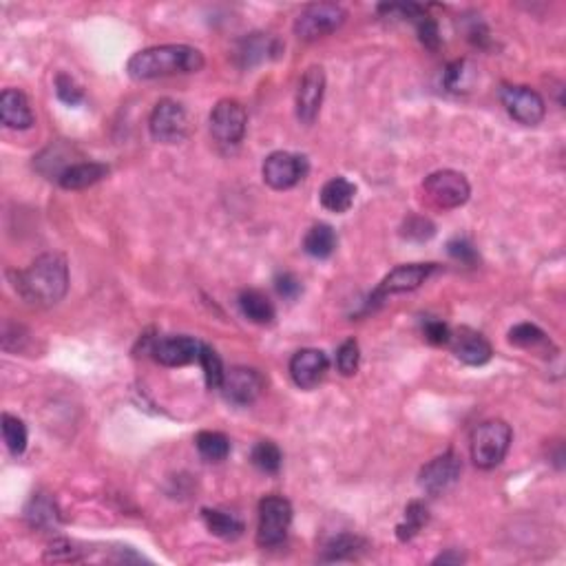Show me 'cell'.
Instances as JSON below:
<instances>
[{
    "instance_id": "6da1fadb",
    "label": "cell",
    "mask_w": 566,
    "mask_h": 566,
    "mask_svg": "<svg viewBox=\"0 0 566 566\" xmlns=\"http://www.w3.org/2000/svg\"><path fill=\"white\" fill-rule=\"evenodd\" d=\"M16 290L27 303L51 308L65 299L69 290V265L62 255L47 253L31 265L16 273Z\"/></svg>"
},
{
    "instance_id": "7a4b0ae2",
    "label": "cell",
    "mask_w": 566,
    "mask_h": 566,
    "mask_svg": "<svg viewBox=\"0 0 566 566\" xmlns=\"http://www.w3.org/2000/svg\"><path fill=\"white\" fill-rule=\"evenodd\" d=\"M204 69V53L188 45H157L130 56L127 74L133 80H155Z\"/></svg>"
},
{
    "instance_id": "3957f363",
    "label": "cell",
    "mask_w": 566,
    "mask_h": 566,
    "mask_svg": "<svg viewBox=\"0 0 566 566\" xmlns=\"http://www.w3.org/2000/svg\"><path fill=\"white\" fill-rule=\"evenodd\" d=\"M514 432L505 420H487L472 436V458L478 469H493L505 461Z\"/></svg>"
},
{
    "instance_id": "277c9868",
    "label": "cell",
    "mask_w": 566,
    "mask_h": 566,
    "mask_svg": "<svg viewBox=\"0 0 566 566\" xmlns=\"http://www.w3.org/2000/svg\"><path fill=\"white\" fill-rule=\"evenodd\" d=\"M346 18V9L335 3H312L303 7L301 13L294 18V33L306 42L319 40V38H326L341 29Z\"/></svg>"
},
{
    "instance_id": "5b68a950",
    "label": "cell",
    "mask_w": 566,
    "mask_h": 566,
    "mask_svg": "<svg viewBox=\"0 0 566 566\" xmlns=\"http://www.w3.org/2000/svg\"><path fill=\"white\" fill-rule=\"evenodd\" d=\"M292 525V505L283 496H265L259 502L257 544L264 549L283 544Z\"/></svg>"
},
{
    "instance_id": "8992f818",
    "label": "cell",
    "mask_w": 566,
    "mask_h": 566,
    "mask_svg": "<svg viewBox=\"0 0 566 566\" xmlns=\"http://www.w3.org/2000/svg\"><path fill=\"white\" fill-rule=\"evenodd\" d=\"M423 191L427 200L436 208H443V211L461 208L463 204H467L469 195H472V186H469L467 177L458 171L432 173V175L425 177Z\"/></svg>"
},
{
    "instance_id": "52a82bcc",
    "label": "cell",
    "mask_w": 566,
    "mask_h": 566,
    "mask_svg": "<svg viewBox=\"0 0 566 566\" xmlns=\"http://www.w3.org/2000/svg\"><path fill=\"white\" fill-rule=\"evenodd\" d=\"M310 164L303 155L288 153V151H274L265 157L264 166H261V175L264 182L274 191H288V188L297 186L303 177L308 175Z\"/></svg>"
},
{
    "instance_id": "ba28073f",
    "label": "cell",
    "mask_w": 566,
    "mask_h": 566,
    "mask_svg": "<svg viewBox=\"0 0 566 566\" xmlns=\"http://www.w3.org/2000/svg\"><path fill=\"white\" fill-rule=\"evenodd\" d=\"M246 124H248V113L244 104L237 100H220L211 111V133L212 138L226 147H235L244 139Z\"/></svg>"
},
{
    "instance_id": "9c48e42d",
    "label": "cell",
    "mask_w": 566,
    "mask_h": 566,
    "mask_svg": "<svg viewBox=\"0 0 566 566\" xmlns=\"http://www.w3.org/2000/svg\"><path fill=\"white\" fill-rule=\"evenodd\" d=\"M502 106L516 122L525 127H535L544 120L546 106L538 91L525 85H505L500 89Z\"/></svg>"
},
{
    "instance_id": "30bf717a",
    "label": "cell",
    "mask_w": 566,
    "mask_h": 566,
    "mask_svg": "<svg viewBox=\"0 0 566 566\" xmlns=\"http://www.w3.org/2000/svg\"><path fill=\"white\" fill-rule=\"evenodd\" d=\"M148 129L155 142L162 144H177L186 138L188 133V115L186 109L175 100H159L155 104L151 120H148Z\"/></svg>"
},
{
    "instance_id": "8fae6325",
    "label": "cell",
    "mask_w": 566,
    "mask_h": 566,
    "mask_svg": "<svg viewBox=\"0 0 566 566\" xmlns=\"http://www.w3.org/2000/svg\"><path fill=\"white\" fill-rule=\"evenodd\" d=\"M434 273H436V264L399 265V268L391 270L383 282L379 283V288L372 292V297H370L372 306H374V303H381L387 297H391V294L412 292V290L420 288V285L427 282Z\"/></svg>"
},
{
    "instance_id": "7c38bea8",
    "label": "cell",
    "mask_w": 566,
    "mask_h": 566,
    "mask_svg": "<svg viewBox=\"0 0 566 566\" xmlns=\"http://www.w3.org/2000/svg\"><path fill=\"white\" fill-rule=\"evenodd\" d=\"M463 472V461L456 452H445L443 456H436L420 469L418 485L420 490L427 491L429 496H440L447 490H452L458 482Z\"/></svg>"
},
{
    "instance_id": "4fadbf2b",
    "label": "cell",
    "mask_w": 566,
    "mask_h": 566,
    "mask_svg": "<svg viewBox=\"0 0 566 566\" xmlns=\"http://www.w3.org/2000/svg\"><path fill=\"white\" fill-rule=\"evenodd\" d=\"M264 376L259 374L253 367L237 365L226 370L224 383H221V391H224L226 400L232 405H253L259 399V394L264 391Z\"/></svg>"
},
{
    "instance_id": "5bb4252c",
    "label": "cell",
    "mask_w": 566,
    "mask_h": 566,
    "mask_svg": "<svg viewBox=\"0 0 566 566\" xmlns=\"http://www.w3.org/2000/svg\"><path fill=\"white\" fill-rule=\"evenodd\" d=\"M323 94H326V71L314 65L303 74L297 89V118L301 124H312L321 111Z\"/></svg>"
},
{
    "instance_id": "9a60e30c",
    "label": "cell",
    "mask_w": 566,
    "mask_h": 566,
    "mask_svg": "<svg viewBox=\"0 0 566 566\" xmlns=\"http://www.w3.org/2000/svg\"><path fill=\"white\" fill-rule=\"evenodd\" d=\"M202 343L193 337H162L155 338L151 355L153 359L166 367H182L200 359Z\"/></svg>"
},
{
    "instance_id": "2e32d148",
    "label": "cell",
    "mask_w": 566,
    "mask_h": 566,
    "mask_svg": "<svg viewBox=\"0 0 566 566\" xmlns=\"http://www.w3.org/2000/svg\"><path fill=\"white\" fill-rule=\"evenodd\" d=\"M328 355L321 350H314V347H306V350H299L297 355L290 359V376L301 390H312L323 381V376L328 374Z\"/></svg>"
},
{
    "instance_id": "e0dca14e",
    "label": "cell",
    "mask_w": 566,
    "mask_h": 566,
    "mask_svg": "<svg viewBox=\"0 0 566 566\" xmlns=\"http://www.w3.org/2000/svg\"><path fill=\"white\" fill-rule=\"evenodd\" d=\"M449 343H452L456 359L463 361L464 365H485L491 361V343L472 328H461L456 335L452 332Z\"/></svg>"
},
{
    "instance_id": "ac0fdd59",
    "label": "cell",
    "mask_w": 566,
    "mask_h": 566,
    "mask_svg": "<svg viewBox=\"0 0 566 566\" xmlns=\"http://www.w3.org/2000/svg\"><path fill=\"white\" fill-rule=\"evenodd\" d=\"M0 118L7 129L27 130L33 127V111L27 95L18 89H4L0 94Z\"/></svg>"
},
{
    "instance_id": "d6986e66",
    "label": "cell",
    "mask_w": 566,
    "mask_h": 566,
    "mask_svg": "<svg viewBox=\"0 0 566 566\" xmlns=\"http://www.w3.org/2000/svg\"><path fill=\"white\" fill-rule=\"evenodd\" d=\"M279 51H282V45L277 38L268 36V33H250L237 45V60L241 67H255L270 58H277Z\"/></svg>"
},
{
    "instance_id": "ffe728a7",
    "label": "cell",
    "mask_w": 566,
    "mask_h": 566,
    "mask_svg": "<svg viewBox=\"0 0 566 566\" xmlns=\"http://www.w3.org/2000/svg\"><path fill=\"white\" fill-rule=\"evenodd\" d=\"M106 175H109V166L103 162H77L65 168V173L58 177V184L67 191H82L103 182Z\"/></svg>"
},
{
    "instance_id": "44dd1931",
    "label": "cell",
    "mask_w": 566,
    "mask_h": 566,
    "mask_svg": "<svg viewBox=\"0 0 566 566\" xmlns=\"http://www.w3.org/2000/svg\"><path fill=\"white\" fill-rule=\"evenodd\" d=\"M319 197H321V206L326 211L341 215V212H347L355 204L356 186L350 180H346V177H332L330 182L323 184Z\"/></svg>"
},
{
    "instance_id": "7402d4cb",
    "label": "cell",
    "mask_w": 566,
    "mask_h": 566,
    "mask_svg": "<svg viewBox=\"0 0 566 566\" xmlns=\"http://www.w3.org/2000/svg\"><path fill=\"white\" fill-rule=\"evenodd\" d=\"M239 303L241 314H244L248 321L257 323V326H268L274 321V306L264 292L259 290H244L237 299Z\"/></svg>"
},
{
    "instance_id": "603a6c76",
    "label": "cell",
    "mask_w": 566,
    "mask_h": 566,
    "mask_svg": "<svg viewBox=\"0 0 566 566\" xmlns=\"http://www.w3.org/2000/svg\"><path fill=\"white\" fill-rule=\"evenodd\" d=\"M509 343L516 347H522V350L538 352L542 356H546V352H555L553 343L546 337V332L540 330L534 323H520V326L511 328Z\"/></svg>"
},
{
    "instance_id": "cb8c5ba5",
    "label": "cell",
    "mask_w": 566,
    "mask_h": 566,
    "mask_svg": "<svg viewBox=\"0 0 566 566\" xmlns=\"http://www.w3.org/2000/svg\"><path fill=\"white\" fill-rule=\"evenodd\" d=\"M337 232L330 224H314L303 237V250L314 259H328L337 250Z\"/></svg>"
},
{
    "instance_id": "d4e9b609",
    "label": "cell",
    "mask_w": 566,
    "mask_h": 566,
    "mask_svg": "<svg viewBox=\"0 0 566 566\" xmlns=\"http://www.w3.org/2000/svg\"><path fill=\"white\" fill-rule=\"evenodd\" d=\"M202 517H204L206 529L211 531L212 535H217V538L237 540L244 535V522L232 514H226V511L204 509L202 511Z\"/></svg>"
},
{
    "instance_id": "484cf974",
    "label": "cell",
    "mask_w": 566,
    "mask_h": 566,
    "mask_svg": "<svg viewBox=\"0 0 566 566\" xmlns=\"http://www.w3.org/2000/svg\"><path fill=\"white\" fill-rule=\"evenodd\" d=\"M367 542L352 534H338L323 546V562H343V560H352L365 551Z\"/></svg>"
},
{
    "instance_id": "4316f807",
    "label": "cell",
    "mask_w": 566,
    "mask_h": 566,
    "mask_svg": "<svg viewBox=\"0 0 566 566\" xmlns=\"http://www.w3.org/2000/svg\"><path fill=\"white\" fill-rule=\"evenodd\" d=\"M25 517L33 529H51V526L58 525L56 505H53L51 498L42 496V493H38V496L29 500Z\"/></svg>"
},
{
    "instance_id": "83f0119b",
    "label": "cell",
    "mask_w": 566,
    "mask_h": 566,
    "mask_svg": "<svg viewBox=\"0 0 566 566\" xmlns=\"http://www.w3.org/2000/svg\"><path fill=\"white\" fill-rule=\"evenodd\" d=\"M427 522H429L427 505L420 500H412L408 505V509H405V520L396 526V538L400 542H409L418 535V531L423 529Z\"/></svg>"
},
{
    "instance_id": "f1b7e54d",
    "label": "cell",
    "mask_w": 566,
    "mask_h": 566,
    "mask_svg": "<svg viewBox=\"0 0 566 566\" xmlns=\"http://www.w3.org/2000/svg\"><path fill=\"white\" fill-rule=\"evenodd\" d=\"M197 452L208 463H221L230 454V440L220 432H200L195 438Z\"/></svg>"
},
{
    "instance_id": "f546056e",
    "label": "cell",
    "mask_w": 566,
    "mask_h": 566,
    "mask_svg": "<svg viewBox=\"0 0 566 566\" xmlns=\"http://www.w3.org/2000/svg\"><path fill=\"white\" fill-rule=\"evenodd\" d=\"M250 458H253L255 467L264 473H277L283 463L282 449H279L273 440H259V443L253 447Z\"/></svg>"
},
{
    "instance_id": "4dcf8cb0",
    "label": "cell",
    "mask_w": 566,
    "mask_h": 566,
    "mask_svg": "<svg viewBox=\"0 0 566 566\" xmlns=\"http://www.w3.org/2000/svg\"><path fill=\"white\" fill-rule=\"evenodd\" d=\"M3 438L13 456H21L27 449V425L18 416L3 414Z\"/></svg>"
},
{
    "instance_id": "1f68e13d",
    "label": "cell",
    "mask_w": 566,
    "mask_h": 566,
    "mask_svg": "<svg viewBox=\"0 0 566 566\" xmlns=\"http://www.w3.org/2000/svg\"><path fill=\"white\" fill-rule=\"evenodd\" d=\"M197 361H200L202 370H204L208 390H221L226 370H224V363H221L220 359V355H217L211 346H204V343H202L200 359Z\"/></svg>"
},
{
    "instance_id": "d6a6232c",
    "label": "cell",
    "mask_w": 566,
    "mask_h": 566,
    "mask_svg": "<svg viewBox=\"0 0 566 566\" xmlns=\"http://www.w3.org/2000/svg\"><path fill=\"white\" fill-rule=\"evenodd\" d=\"M409 22H414L416 33H418V40L423 42V45L427 47V49L436 51L438 47H440V33H438V25H436V21H434V18L429 16L427 12H425L423 4H420V9H418V12L414 13L412 21H409Z\"/></svg>"
},
{
    "instance_id": "836d02e7",
    "label": "cell",
    "mask_w": 566,
    "mask_h": 566,
    "mask_svg": "<svg viewBox=\"0 0 566 566\" xmlns=\"http://www.w3.org/2000/svg\"><path fill=\"white\" fill-rule=\"evenodd\" d=\"M361 363V347L356 338H347L337 350V370L343 376H355Z\"/></svg>"
},
{
    "instance_id": "e575fe53",
    "label": "cell",
    "mask_w": 566,
    "mask_h": 566,
    "mask_svg": "<svg viewBox=\"0 0 566 566\" xmlns=\"http://www.w3.org/2000/svg\"><path fill=\"white\" fill-rule=\"evenodd\" d=\"M472 65L467 60H456L445 69V86L454 94H461L472 86Z\"/></svg>"
},
{
    "instance_id": "d590c367",
    "label": "cell",
    "mask_w": 566,
    "mask_h": 566,
    "mask_svg": "<svg viewBox=\"0 0 566 566\" xmlns=\"http://www.w3.org/2000/svg\"><path fill=\"white\" fill-rule=\"evenodd\" d=\"M436 235V226L427 220V217L412 215L405 220L403 224V237L412 241H427Z\"/></svg>"
},
{
    "instance_id": "8d00e7d4",
    "label": "cell",
    "mask_w": 566,
    "mask_h": 566,
    "mask_svg": "<svg viewBox=\"0 0 566 566\" xmlns=\"http://www.w3.org/2000/svg\"><path fill=\"white\" fill-rule=\"evenodd\" d=\"M447 253H449V257L461 261V264H464V265H476L478 261H481L476 248L472 246V241L463 239V237H456V239L449 241Z\"/></svg>"
},
{
    "instance_id": "74e56055",
    "label": "cell",
    "mask_w": 566,
    "mask_h": 566,
    "mask_svg": "<svg viewBox=\"0 0 566 566\" xmlns=\"http://www.w3.org/2000/svg\"><path fill=\"white\" fill-rule=\"evenodd\" d=\"M56 95L62 100V103L69 104V106L80 104L82 98H85V94H82L80 86H77L76 82L65 74H60L56 77Z\"/></svg>"
},
{
    "instance_id": "f35d334b",
    "label": "cell",
    "mask_w": 566,
    "mask_h": 566,
    "mask_svg": "<svg viewBox=\"0 0 566 566\" xmlns=\"http://www.w3.org/2000/svg\"><path fill=\"white\" fill-rule=\"evenodd\" d=\"M423 337L432 346H447L449 338H452V330H449L447 323L438 321V319H427L423 323Z\"/></svg>"
},
{
    "instance_id": "ab89813d",
    "label": "cell",
    "mask_w": 566,
    "mask_h": 566,
    "mask_svg": "<svg viewBox=\"0 0 566 566\" xmlns=\"http://www.w3.org/2000/svg\"><path fill=\"white\" fill-rule=\"evenodd\" d=\"M274 288H277L279 297L288 299V301H294V299L301 294L303 285L301 282H299L297 274L292 273H279L277 277H274Z\"/></svg>"
},
{
    "instance_id": "60d3db41",
    "label": "cell",
    "mask_w": 566,
    "mask_h": 566,
    "mask_svg": "<svg viewBox=\"0 0 566 566\" xmlns=\"http://www.w3.org/2000/svg\"><path fill=\"white\" fill-rule=\"evenodd\" d=\"M76 551L77 549H74V546H71V542L56 540L51 544V549L47 551L45 560H53V562H58V560H76L77 558Z\"/></svg>"
},
{
    "instance_id": "b9f144b4",
    "label": "cell",
    "mask_w": 566,
    "mask_h": 566,
    "mask_svg": "<svg viewBox=\"0 0 566 566\" xmlns=\"http://www.w3.org/2000/svg\"><path fill=\"white\" fill-rule=\"evenodd\" d=\"M464 562V555L458 553V551H447V553L438 555L436 560H434V564H461Z\"/></svg>"
}]
</instances>
